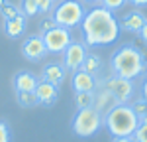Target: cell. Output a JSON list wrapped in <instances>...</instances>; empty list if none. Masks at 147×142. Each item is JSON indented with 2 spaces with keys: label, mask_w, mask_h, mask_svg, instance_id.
Listing matches in <instances>:
<instances>
[{
  "label": "cell",
  "mask_w": 147,
  "mask_h": 142,
  "mask_svg": "<svg viewBox=\"0 0 147 142\" xmlns=\"http://www.w3.org/2000/svg\"><path fill=\"white\" fill-rule=\"evenodd\" d=\"M84 4H96V2H100V0H82Z\"/></svg>",
  "instance_id": "1f68e13d"
},
{
  "label": "cell",
  "mask_w": 147,
  "mask_h": 142,
  "mask_svg": "<svg viewBox=\"0 0 147 142\" xmlns=\"http://www.w3.org/2000/svg\"><path fill=\"white\" fill-rule=\"evenodd\" d=\"M110 67H112L114 75L134 81L136 77H139L143 73L145 59H143V53L139 47H136L134 44H124L112 53Z\"/></svg>",
  "instance_id": "7a4b0ae2"
},
{
  "label": "cell",
  "mask_w": 147,
  "mask_h": 142,
  "mask_svg": "<svg viewBox=\"0 0 147 142\" xmlns=\"http://www.w3.org/2000/svg\"><path fill=\"white\" fill-rule=\"evenodd\" d=\"M131 109L136 111L139 122H141L143 118H147V101L145 99H137V101H134V103H131Z\"/></svg>",
  "instance_id": "7402d4cb"
},
{
  "label": "cell",
  "mask_w": 147,
  "mask_h": 142,
  "mask_svg": "<svg viewBox=\"0 0 147 142\" xmlns=\"http://www.w3.org/2000/svg\"><path fill=\"white\" fill-rule=\"evenodd\" d=\"M39 79L35 77L34 73L30 71H18L14 77H12V85H14V91H28V93H34L35 87H37Z\"/></svg>",
  "instance_id": "5bb4252c"
},
{
  "label": "cell",
  "mask_w": 147,
  "mask_h": 142,
  "mask_svg": "<svg viewBox=\"0 0 147 142\" xmlns=\"http://www.w3.org/2000/svg\"><path fill=\"white\" fill-rule=\"evenodd\" d=\"M96 75H90L88 71L79 69L73 73V89L75 93H82V91H96Z\"/></svg>",
  "instance_id": "7c38bea8"
},
{
  "label": "cell",
  "mask_w": 147,
  "mask_h": 142,
  "mask_svg": "<svg viewBox=\"0 0 147 142\" xmlns=\"http://www.w3.org/2000/svg\"><path fill=\"white\" fill-rule=\"evenodd\" d=\"M104 126L112 134V138L114 136H134L139 126V118L129 103H120L104 117Z\"/></svg>",
  "instance_id": "3957f363"
},
{
  "label": "cell",
  "mask_w": 147,
  "mask_h": 142,
  "mask_svg": "<svg viewBox=\"0 0 147 142\" xmlns=\"http://www.w3.org/2000/svg\"><path fill=\"white\" fill-rule=\"evenodd\" d=\"M116 105H120V103H118V99H116L114 93L110 91V89H106L104 85H102L100 89H96V91H94V105H92V106L100 113L102 117H106V115H108Z\"/></svg>",
  "instance_id": "30bf717a"
},
{
  "label": "cell",
  "mask_w": 147,
  "mask_h": 142,
  "mask_svg": "<svg viewBox=\"0 0 147 142\" xmlns=\"http://www.w3.org/2000/svg\"><path fill=\"white\" fill-rule=\"evenodd\" d=\"M22 55L28 61H41V59L47 55V47H45V42H43V36L41 34H35V36H30L26 38L22 44Z\"/></svg>",
  "instance_id": "9c48e42d"
},
{
  "label": "cell",
  "mask_w": 147,
  "mask_h": 142,
  "mask_svg": "<svg viewBox=\"0 0 147 142\" xmlns=\"http://www.w3.org/2000/svg\"><path fill=\"white\" fill-rule=\"evenodd\" d=\"M137 34H139V38H141V42H143V44H147V22L141 26V30H139Z\"/></svg>",
  "instance_id": "83f0119b"
},
{
  "label": "cell",
  "mask_w": 147,
  "mask_h": 142,
  "mask_svg": "<svg viewBox=\"0 0 147 142\" xmlns=\"http://www.w3.org/2000/svg\"><path fill=\"white\" fill-rule=\"evenodd\" d=\"M102 126H104V117H102L94 106L79 109L75 118H73V132L77 136H80V138L94 136Z\"/></svg>",
  "instance_id": "277c9868"
},
{
  "label": "cell",
  "mask_w": 147,
  "mask_h": 142,
  "mask_svg": "<svg viewBox=\"0 0 147 142\" xmlns=\"http://www.w3.org/2000/svg\"><path fill=\"white\" fill-rule=\"evenodd\" d=\"M67 77V69L63 63H47L43 71H41V81H47L51 85H61Z\"/></svg>",
  "instance_id": "4fadbf2b"
},
{
  "label": "cell",
  "mask_w": 147,
  "mask_h": 142,
  "mask_svg": "<svg viewBox=\"0 0 147 142\" xmlns=\"http://www.w3.org/2000/svg\"><path fill=\"white\" fill-rule=\"evenodd\" d=\"M112 142H136L134 136H114Z\"/></svg>",
  "instance_id": "f1b7e54d"
},
{
  "label": "cell",
  "mask_w": 147,
  "mask_h": 142,
  "mask_svg": "<svg viewBox=\"0 0 147 142\" xmlns=\"http://www.w3.org/2000/svg\"><path fill=\"white\" fill-rule=\"evenodd\" d=\"M22 14L26 16V18H32V16H35V14H39V10H37V2L35 0H22Z\"/></svg>",
  "instance_id": "44dd1931"
},
{
  "label": "cell",
  "mask_w": 147,
  "mask_h": 142,
  "mask_svg": "<svg viewBox=\"0 0 147 142\" xmlns=\"http://www.w3.org/2000/svg\"><path fill=\"white\" fill-rule=\"evenodd\" d=\"M41 36H43V42H45L47 53H63L69 47V44L73 42L71 32L67 28H61V26H55L53 30H49Z\"/></svg>",
  "instance_id": "8992f818"
},
{
  "label": "cell",
  "mask_w": 147,
  "mask_h": 142,
  "mask_svg": "<svg viewBox=\"0 0 147 142\" xmlns=\"http://www.w3.org/2000/svg\"><path fill=\"white\" fill-rule=\"evenodd\" d=\"M24 30H26V16L24 14L12 18V20H6V24H4V32L8 38H20L24 34Z\"/></svg>",
  "instance_id": "2e32d148"
},
{
  "label": "cell",
  "mask_w": 147,
  "mask_h": 142,
  "mask_svg": "<svg viewBox=\"0 0 147 142\" xmlns=\"http://www.w3.org/2000/svg\"><path fill=\"white\" fill-rule=\"evenodd\" d=\"M12 140V132L6 120H0V142H10Z\"/></svg>",
  "instance_id": "cb8c5ba5"
},
{
  "label": "cell",
  "mask_w": 147,
  "mask_h": 142,
  "mask_svg": "<svg viewBox=\"0 0 147 142\" xmlns=\"http://www.w3.org/2000/svg\"><path fill=\"white\" fill-rule=\"evenodd\" d=\"M102 67V59L96 55V53H86V59H84V63H82V67L80 69L88 71L90 75H96Z\"/></svg>",
  "instance_id": "ac0fdd59"
},
{
  "label": "cell",
  "mask_w": 147,
  "mask_h": 142,
  "mask_svg": "<svg viewBox=\"0 0 147 142\" xmlns=\"http://www.w3.org/2000/svg\"><path fill=\"white\" fill-rule=\"evenodd\" d=\"M6 2H8V0H0V6H2V4H6Z\"/></svg>",
  "instance_id": "d6a6232c"
},
{
  "label": "cell",
  "mask_w": 147,
  "mask_h": 142,
  "mask_svg": "<svg viewBox=\"0 0 147 142\" xmlns=\"http://www.w3.org/2000/svg\"><path fill=\"white\" fill-rule=\"evenodd\" d=\"M0 14H2V18H4V20H12V18H16V16H20L22 10H20L16 4L6 2V4H2V6H0Z\"/></svg>",
  "instance_id": "ffe728a7"
},
{
  "label": "cell",
  "mask_w": 147,
  "mask_h": 142,
  "mask_svg": "<svg viewBox=\"0 0 147 142\" xmlns=\"http://www.w3.org/2000/svg\"><path fill=\"white\" fill-rule=\"evenodd\" d=\"M80 30L86 46H110L120 36V22L112 10L104 6H96L84 14L80 22Z\"/></svg>",
  "instance_id": "6da1fadb"
},
{
  "label": "cell",
  "mask_w": 147,
  "mask_h": 142,
  "mask_svg": "<svg viewBox=\"0 0 147 142\" xmlns=\"http://www.w3.org/2000/svg\"><path fill=\"white\" fill-rule=\"evenodd\" d=\"M102 85L112 91L114 97L118 99V103H131V99H134V89H136V87H134V83L129 81V79L112 75V77L104 79Z\"/></svg>",
  "instance_id": "52a82bcc"
},
{
  "label": "cell",
  "mask_w": 147,
  "mask_h": 142,
  "mask_svg": "<svg viewBox=\"0 0 147 142\" xmlns=\"http://www.w3.org/2000/svg\"><path fill=\"white\" fill-rule=\"evenodd\" d=\"M134 140L136 142H147V124H139L134 134Z\"/></svg>",
  "instance_id": "d4e9b609"
},
{
  "label": "cell",
  "mask_w": 147,
  "mask_h": 142,
  "mask_svg": "<svg viewBox=\"0 0 147 142\" xmlns=\"http://www.w3.org/2000/svg\"><path fill=\"white\" fill-rule=\"evenodd\" d=\"M86 44L84 42H71L63 51V65L67 71H79L86 59Z\"/></svg>",
  "instance_id": "ba28073f"
},
{
  "label": "cell",
  "mask_w": 147,
  "mask_h": 142,
  "mask_svg": "<svg viewBox=\"0 0 147 142\" xmlns=\"http://www.w3.org/2000/svg\"><path fill=\"white\" fill-rule=\"evenodd\" d=\"M37 2V10L41 12V14H47V12L53 8V2L55 0H35Z\"/></svg>",
  "instance_id": "484cf974"
},
{
  "label": "cell",
  "mask_w": 147,
  "mask_h": 142,
  "mask_svg": "<svg viewBox=\"0 0 147 142\" xmlns=\"http://www.w3.org/2000/svg\"><path fill=\"white\" fill-rule=\"evenodd\" d=\"M16 101L22 109H32V106L39 105L35 93H28V91H16Z\"/></svg>",
  "instance_id": "e0dca14e"
},
{
  "label": "cell",
  "mask_w": 147,
  "mask_h": 142,
  "mask_svg": "<svg viewBox=\"0 0 147 142\" xmlns=\"http://www.w3.org/2000/svg\"><path fill=\"white\" fill-rule=\"evenodd\" d=\"M34 93H35V97H37V101H39V105L51 106V105H55V101L59 99V87L39 79V83H37Z\"/></svg>",
  "instance_id": "8fae6325"
},
{
  "label": "cell",
  "mask_w": 147,
  "mask_h": 142,
  "mask_svg": "<svg viewBox=\"0 0 147 142\" xmlns=\"http://www.w3.org/2000/svg\"><path fill=\"white\" fill-rule=\"evenodd\" d=\"M125 2H129L134 6H147V0H125Z\"/></svg>",
  "instance_id": "4dcf8cb0"
},
{
  "label": "cell",
  "mask_w": 147,
  "mask_h": 142,
  "mask_svg": "<svg viewBox=\"0 0 147 142\" xmlns=\"http://www.w3.org/2000/svg\"><path fill=\"white\" fill-rule=\"evenodd\" d=\"M57 24L53 22V18H49V20H45V22L41 24V34H45V32H49V30H53Z\"/></svg>",
  "instance_id": "4316f807"
},
{
  "label": "cell",
  "mask_w": 147,
  "mask_h": 142,
  "mask_svg": "<svg viewBox=\"0 0 147 142\" xmlns=\"http://www.w3.org/2000/svg\"><path fill=\"white\" fill-rule=\"evenodd\" d=\"M125 4V0H100V6H104V8H108V10H120L122 6Z\"/></svg>",
  "instance_id": "603a6c76"
},
{
  "label": "cell",
  "mask_w": 147,
  "mask_h": 142,
  "mask_svg": "<svg viewBox=\"0 0 147 142\" xmlns=\"http://www.w3.org/2000/svg\"><path fill=\"white\" fill-rule=\"evenodd\" d=\"M84 14H86V10H84V6L79 0H63L53 10V22L57 26H61V28L71 30L75 26H80Z\"/></svg>",
  "instance_id": "5b68a950"
},
{
  "label": "cell",
  "mask_w": 147,
  "mask_h": 142,
  "mask_svg": "<svg viewBox=\"0 0 147 142\" xmlns=\"http://www.w3.org/2000/svg\"><path fill=\"white\" fill-rule=\"evenodd\" d=\"M141 99L147 101V77L143 79V85H141Z\"/></svg>",
  "instance_id": "f546056e"
},
{
  "label": "cell",
  "mask_w": 147,
  "mask_h": 142,
  "mask_svg": "<svg viewBox=\"0 0 147 142\" xmlns=\"http://www.w3.org/2000/svg\"><path fill=\"white\" fill-rule=\"evenodd\" d=\"M75 105L77 109H88L94 105V91H82V93H75Z\"/></svg>",
  "instance_id": "d6986e66"
},
{
  "label": "cell",
  "mask_w": 147,
  "mask_h": 142,
  "mask_svg": "<svg viewBox=\"0 0 147 142\" xmlns=\"http://www.w3.org/2000/svg\"><path fill=\"white\" fill-rule=\"evenodd\" d=\"M145 22H147V18L139 10H131V12H127L124 18L120 20V28H122V30H125V32L137 34Z\"/></svg>",
  "instance_id": "9a60e30c"
}]
</instances>
